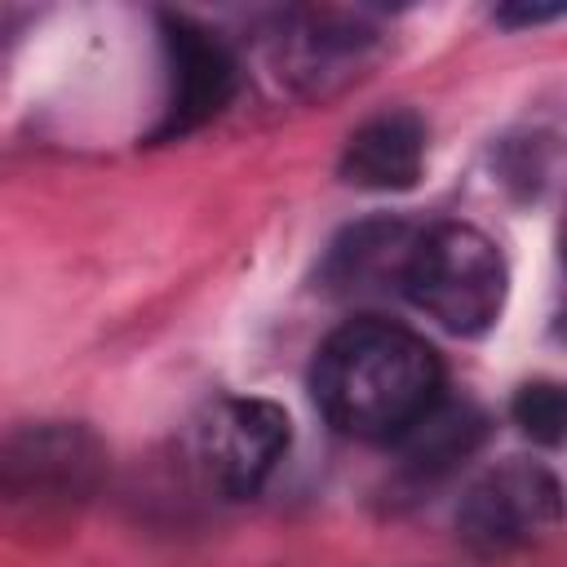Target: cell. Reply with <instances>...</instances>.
<instances>
[{
    "label": "cell",
    "instance_id": "cell-11",
    "mask_svg": "<svg viewBox=\"0 0 567 567\" xmlns=\"http://www.w3.org/2000/svg\"><path fill=\"white\" fill-rule=\"evenodd\" d=\"M514 421L536 443L554 447L563 439V390L554 381H532L514 394Z\"/></svg>",
    "mask_w": 567,
    "mask_h": 567
},
{
    "label": "cell",
    "instance_id": "cell-10",
    "mask_svg": "<svg viewBox=\"0 0 567 567\" xmlns=\"http://www.w3.org/2000/svg\"><path fill=\"white\" fill-rule=\"evenodd\" d=\"M372 31H363L354 18L341 13H301L284 35V58L292 75H323V66L354 58Z\"/></svg>",
    "mask_w": 567,
    "mask_h": 567
},
{
    "label": "cell",
    "instance_id": "cell-5",
    "mask_svg": "<svg viewBox=\"0 0 567 567\" xmlns=\"http://www.w3.org/2000/svg\"><path fill=\"white\" fill-rule=\"evenodd\" d=\"M288 412L270 399H221L199 434L208 478L226 496H257L288 452Z\"/></svg>",
    "mask_w": 567,
    "mask_h": 567
},
{
    "label": "cell",
    "instance_id": "cell-6",
    "mask_svg": "<svg viewBox=\"0 0 567 567\" xmlns=\"http://www.w3.org/2000/svg\"><path fill=\"white\" fill-rule=\"evenodd\" d=\"M159 31L168 53V106L155 137H182L230 106L239 89V66L213 31H204L182 13H164Z\"/></svg>",
    "mask_w": 567,
    "mask_h": 567
},
{
    "label": "cell",
    "instance_id": "cell-4",
    "mask_svg": "<svg viewBox=\"0 0 567 567\" xmlns=\"http://www.w3.org/2000/svg\"><path fill=\"white\" fill-rule=\"evenodd\" d=\"M563 518V487L549 465L536 461H505L470 483L456 505V532L474 549H518Z\"/></svg>",
    "mask_w": 567,
    "mask_h": 567
},
{
    "label": "cell",
    "instance_id": "cell-12",
    "mask_svg": "<svg viewBox=\"0 0 567 567\" xmlns=\"http://www.w3.org/2000/svg\"><path fill=\"white\" fill-rule=\"evenodd\" d=\"M558 13H563V9H501L496 18H501V22H523V27H527V22H549V18H558Z\"/></svg>",
    "mask_w": 567,
    "mask_h": 567
},
{
    "label": "cell",
    "instance_id": "cell-7",
    "mask_svg": "<svg viewBox=\"0 0 567 567\" xmlns=\"http://www.w3.org/2000/svg\"><path fill=\"white\" fill-rule=\"evenodd\" d=\"M416 230L421 226L399 221V217H368V221L350 226L328 248V261H323L328 292H337V297H385V292H399L408 252L416 244Z\"/></svg>",
    "mask_w": 567,
    "mask_h": 567
},
{
    "label": "cell",
    "instance_id": "cell-3",
    "mask_svg": "<svg viewBox=\"0 0 567 567\" xmlns=\"http://www.w3.org/2000/svg\"><path fill=\"white\" fill-rule=\"evenodd\" d=\"M106 474V447L89 425L44 421L0 443V505L66 509L97 492Z\"/></svg>",
    "mask_w": 567,
    "mask_h": 567
},
{
    "label": "cell",
    "instance_id": "cell-1",
    "mask_svg": "<svg viewBox=\"0 0 567 567\" xmlns=\"http://www.w3.org/2000/svg\"><path fill=\"white\" fill-rule=\"evenodd\" d=\"M310 394L323 421L359 443H399L439 399L443 363L394 319H350L315 354Z\"/></svg>",
    "mask_w": 567,
    "mask_h": 567
},
{
    "label": "cell",
    "instance_id": "cell-13",
    "mask_svg": "<svg viewBox=\"0 0 567 567\" xmlns=\"http://www.w3.org/2000/svg\"><path fill=\"white\" fill-rule=\"evenodd\" d=\"M13 22H18V13H9V9H0V40L9 35V27H13Z\"/></svg>",
    "mask_w": 567,
    "mask_h": 567
},
{
    "label": "cell",
    "instance_id": "cell-2",
    "mask_svg": "<svg viewBox=\"0 0 567 567\" xmlns=\"http://www.w3.org/2000/svg\"><path fill=\"white\" fill-rule=\"evenodd\" d=\"M505 257L483 230L465 221H434L416 230L399 297L425 310L439 328L456 337H478L496 323L505 306Z\"/></svg>",
    "mask_w": 567,
    "mask_h": 567
},
{
    "label": "cell",
    "instance_id": "cell-9",
    "mask_svg": "<svg viewBox=\"0 0 567 567\" xmlns=\"http://www.w3.org/2000/svg\"><path fill=\"white\" fill-rule=\"evenodd\" d=\"M487 439V416L474 403L439 399L403 439H399V483L408 492H425L452 478Z\"/></svg>",
    "mask_w": 567,
    "mask_h": 567
},
{
    "label": "cell",
    "instance_id": "cell-8",
    "mask_svg": "<svg viewBox=\"0 0 567 567\" xmlns=\"http://www.w3.org/2000/svg\"><path fill=\"white\" fill-rule=\"evenodd\" d=\"M425 164V124L412 111L363 120L341 151V177L359 190H408Z\"/></svg>",
    "mask_w": 567,
    "mask_h": 567
}]
</instances>
